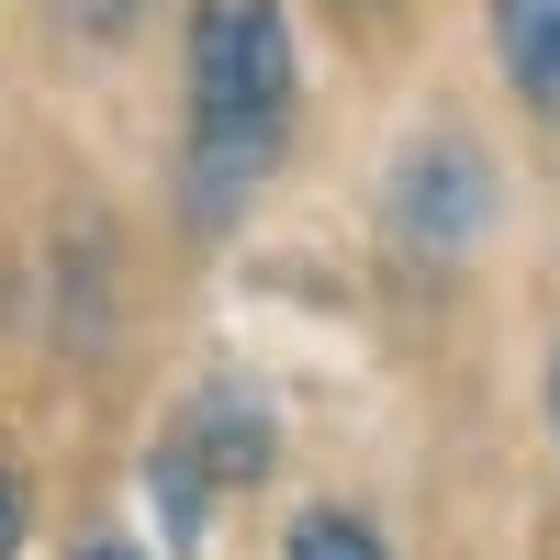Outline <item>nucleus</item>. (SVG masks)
Wrapping results in <instances>:
<instances>
[{
	"mask_svg": "<svg viewBox=\"0 0 560 560\" xmlns=\"http://www.w3.org/2000/svg\"><path fill=\"white\" fill-rule=\"evenodd\" d=\"M292 124V23L280 0H191V135Z\"/></svg>",
	"mask_w": 560,
	"mask_h": 560,
	"instance_id": "f257e3e1",
	"label": "nucleus"
},
{
	"mask_svg": "<svg viewBox=\"0 0 560 560\" xmlns=\"http://www.w3.org/2000/svg\"><path fill=\"white\" fill-rule=\"evenodd\" d=\"M382 213H393V236L415 258H459V247H482L493 236V168L471 135H415V147L393 158L382 179Z\"/></svg>",
	"mask_w": 560,
	"mask_h": 560,
	"instance_id": "f03ea898",
	"label": "nucleus"
},
{
	"mask_svg": "<svg viewBox=\"0 0 560 560\" xmlns=\"http://www.w3.org/2000/svg\"><path fill=\"white\" fill-rule=\"evenodd\" d=\"M179 448L202 459V482H269L280 427H269V404L247 382H213V393H191V415H179Z\"/></svg>",
	"mask_w": 560,
	"mask_h": 560,
	"instance_id": "7ed1b4c3",
	"label": "nucleus"
},
{
	"mask_svg": "<svg viewBox=\"0 0 560 560\" xmlns=\"http://www.w3.org/2000/svg\"><path fill=\"white\" fill-rule=\"evenodd\" d=\"M493 57L516 79V102L560 113V0H493Z\"/></svg>",
	"mask_w": 560,
	"mask_h": 560,
	"instance_id": "20e7f679",
	"label": "nucleus"
},
{
	"mask_svg": "<svg viewBox=\"0 0 560 560\" xmlns=\"http://www.w3.org/2000/svg\"><path fill=\"white\" fill-rule=\"evenodd\" d=\"M147 493H158V516H168V538L191 549V538H202V516H213V504H202V493H213V482H202V459H191V448L168 438V448L147 459Z\"/></svg>",
	"mask_w": 560,
	"mask_h": 560,
	"instance_id": "39448f33",
	"label": "nucleus"
},
{
	"mask_svg": "<svg viewBox=\"0 0 560 560\" xmlns=\"http://www.w3.org/2000/svg\"><path fill=\"white\" fill-rule=\"evenodd\" d=\"M292 560H393V549L370 538V527L348 516V504H314V516L292 527Z\"/></svg>",
	"mask_w": 560,
	"mask_h": 560,
	"instance_id": "423d86ee",
	"label": "nucleus"
},
{
	"mask_svg": "<svg viewBox=\"0 0 560 560\" xmlns=\"http://www.w3.org/2000/svg\"><path fill=\"white\" fill-rule=\"evenodd\" d=\"M57 12H68V34H90V45H113L135 12H147V0H57Z\"/></svg>",
	"mask_w": 560,
	"mask_h": 560,
	"instance_id": "0eeeda50",
	"label": "nucleus"
},
{
	"mask_svg": "<svg viewBox=\"0 0 560 560\" xmlns=\"http://www.w3.org/2000/svg\"><path fill=\"white\" fill-rule=\"evenodd\" d=\"M23 527H34V516H23V471H12V459H0V560L23 549Z\"/></svg>",
	"mask_w": 560,
	"mask_h": 560,
	"instance_id": "6e6552de",
	"label": "nucleus"
},
{
	"mask_svg": "<svg viewBox=\"0 0 560 560\" xmlns=\"http://www.w3.org/2000/svg\"><path fill=\"white\" fill-rule=\"evenodd\" d=\"M68 560H135V549H124V538H79Z\"/></svg>",
	"mask_w": 560,
	"mask_h": 560,
	"instance_id": "1a4fd4ad",
	"label": "nucleus"
},
{
	"mask_svg": "<svg viewBox=\"0 0 560 560\" xmlns=\"http://www.w3.org/2000/svg\"><path fill=\"white\" fill-rule=\"evenodd\" d=\"M549 427H560V370H549Z\"/></svg>",
	"mask_w": 560,
	"mask_h": 560,
	"instance_id": "9d476101",
	"label": "nucleus"
},
{
	"mask_svg": "<svg viewBox=\"0 0 560 560\" xmlns=\"http://www.w3.org/2000/svg\"><path fill=\"white\" fill-rule=\"evenodd\" d=\"M348 12H370V0H348Z\"/></svg>",
	"mask_w": 560,
	"mask_h": 560,
	"instance_id": "9b49d317",
	"label": "nucleus"
}]
</instances>
